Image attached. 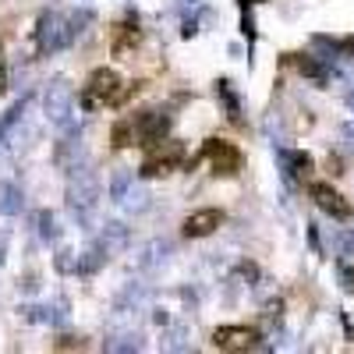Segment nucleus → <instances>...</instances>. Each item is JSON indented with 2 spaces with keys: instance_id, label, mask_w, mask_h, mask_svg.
Masks as SVG:
<instances>
[{
  "instance_id": "obj_1",
  "label": "nucleus",
  "mask_w": 354,
  "mask_h": 354,
  "mask_svg": "<svg viewBox=\"0 0 354 354\" xmlns=\"http://www.w3.org/2000/svg\"><path fill=\"white\" fill-rule=\"evenodd\" d=\"M82 21H88V15H64V11H50L39 21V50L43 53H57L71 46L82 36Z\"/></svg>"
},
{
  "instance_id": "obj_2",
  "label": "nucleus",
  "mask_w": 354,
  "mask_h": 354,
  "mask_svg": "<svg viewBox=\"0 0 354 354\" xmlns=\"http://www.w3.org/2000/svg\"><path fill=\"white\" fill-rule=\"evenodd\" d=\"M121 75H117L113 68H96L93 75H88V82L82 85V110L85 113H93V110H103V106H117V100H121Z\"/></svg>"
},
{
  "instance_id": "obj_3",
  "label": "nucleus",
  "mask_w": 354,
  "mask_h": 354,
  "mask_svg": "<svg viewBox=\"0 0 354 354\" xmlns=\"http://www.w3.org/2000/svg\"><path fill=\"white\" fill-rule=\"evenodd\" d=\"M46 113L50 121L64 135H78V110H75V93L68 82H53L46 93Z\"/></svg>"
},
{
  "instance_id": "obj_4",
  "label": "nucleus",
  "mask_w": 354,
  "mask_h": 354,
  "mask_svg": "<svg viewBox=\"0 0 354 354\" xmlns=\"http://www.w3.org/2000/svg\"><path fill=\"white\" fill-rule=\"evenodd\" d=\"M181 160H185V145L160 138V142L149 145V153H145L138 174L145 177V181H153V177H167V174H174L177 167H181Z\"/></svg>"
},
{
  "instance_id": "obj_5",
  "label": "nucleus",
  "mask_w": 354,
  "mask_h": 354,
  "mask_svg": "<svg viewBox=\"0 0 354 354\" xmlns=\"http://www.w3.org/2000/svg\"><path fill=\"white\" fill-rule=\"evenodd\" d=\"M198 160H209L213 170L223 174V177H234V174L241 170V149H238L234 142H227V138H205V142H202V153L188 160V170H192Z\"/></svg>"
},
{
  "instance_id": "obj_6",
  "label": "nucleus",
  "mask_w": 354,
  "mask_h": 354,
  "mask_svg": "<svg viewBox=\"0 0 354 354\" xmlns=\"http://www.w3.org/2000/svg\"><path fill=\"white\" fill-rule=\"evenodd\" d=\"M75 177H71V185H68V205H71V213L75 216H88L96 209V195H100V188H96V177L93 174H85V170H71Z\"/></svg>"
},
{
  "instance_id": "obj_7",
  "label": "nucleus",
  "mask_w": 354,
  "mask_h": 354,
  "mask_svg": "<svg viewBox=\"0 0 354 354\" xmlns=\"http://www.w3.org/2000/svg\"><path fill=\"white\" fill-rule=\"evenodd\" d=\"M308 195H312V202L319 205V209L330 213L333 220H351V216H354V205H351L333 185H326V181H315V185L308 188Z\"/></svg>"
},
{
  "instance_id": "obj_8",
  "label": "nucleus",
  "mask_w": 354,
  "mask_h": 354,
  "mask_svg": "<svg viewBox=\"0 0 354 354\" xmlns=\"http://www.w3.org/2000/svg\"><path fill=\"white\" fill-rule=\"evenodd\" d=\"M213 347L220 351H255L262 347V333L252 326H220L213 330Z\"/></svg>"
},
{
  "instance_id": "obj_9",
  "label": "nucleus",
  "mask_w": 354,
  "mask_h": 354,
  "mask_svg": "<svg viewBox=\"0 0 354 354\" xmlns=\"http://www.w3.org/2000/svg\"><path fill=\"white\" fill-rule=\"evenodd\" d=\"M131 117H135L138 145H153V142H160L170 131V117L160 113V110H142V113H131Z\"/></svg>"
},
{
  "instance_id": "obj_10",
  "label": "nucleus",
  "mask_w": 354,
  "mask_h": 354,
  "mask_svg": "<svg viewBox=\"0 0 354 354\" xmlns=\"http://www.w3.org/2000/svg\"><path fill=\"white\" fill-rule=\"evenodd\" d=\"M138 39H142V28H138L135 18L117 21L113 32H110V50H113V57H128V53L138 46Z\"/></svg>"
},
{
  "instance_id": "obj_11",
  "label": "nucleus",
  "mask_w": 354,
  "mask_h": 354,
  "mask_svg": "<svg viewBox=\"0 0 354 354\" xmlns=\"http://www.w3.org/2000/svg\"><path fill=\"white\" fill-rule=\"evenodd\" d=\"M223 223V213L220 209H198L185 220V238H209V234Z\"/></svg>"
},
{
  "instance_id": "obj_12",
  "label": "nucleus",
  "mask_w": 354,
  "mask_h": 354,
  "mask_svg": "<svg viewBox=\"0 0 354 354\" xmlns=\"http://www.w3.org/2000/svg\"><path fill=\"white\" fill-rule=\"evenodd\" d=\"M21 209H25L21 188L11 185V181H0V213H4V216H18Z\"/></svg>"
},
{
  "instance_id": "obj_13",
  "label": "nucleus",
  "mask_w": 354,
  "mask_h": 354,
  "mask_svg": "<svg viewBox=\"0 0 354 354\" xmlns=\"http://www.w3.org/2000/svg\"><path fill=\"white\" fill-rule=\"evenodd\" d=\"M110 142L113 149H128V145H138V135H135V117H121L110 131Z\"/></svg>"
},
{
  "instance_id": "obj_14",
  "label": "nucleus",
  "mask_w": 354,
  "mask_h": 354,
  "mask_svg": "<svg viewBox=\"0 0 354 354\" xmlns=\"http://www.w3.org/2000/svg\"><path fill=\"white\" fill-rule=\"evenodd\" d=\"M216 96H220V103H223V110H227V117L234 124L241 121V103H238V96H234V88H230V82L227 78H220L216 82Z\"/></svg>"
},
{
  "instance_id": "obj_15",
  "label": "nucleus",
  "mask_w": 354,
  "mask_h": 354,
  "mask_svg": "<svg viewBox=\"0 0 354 354\" xmlns=\"http://www.w3.org/2000/svg\"><path fill=\"white\" fill-rule=\"evenodd\" d=\"M280 160H283V167H287L290 181H301V177H308V170H312V160H308L305 153H280Z\"/></svg>"
},
{
  "instance_id": "obj_16",
  "label": "nucleus",
  "mask_w": 354,
  "mask_h": 354,
  "mask_svg": "<svg viewBox=\"0 0 354 354\" xmlns=\"http://www.w3.org/2000/svg\"><path fill=\"white\" fill-rule=\"evenodd\" d=\"M21 113H25V103H18V106H11L4 117H0V145H4V138H8V131L21 121Z\"/></svg>"
},
{
  "instance_id": "obj_17",
  "label": "nucleus",
  "mask_w": 354,
  "mask_h": 354,
  "mask_svg": "<svg viewBox=\"0 0 354 354\" xmlns=\"http://www.w3.org/2000/svg\"><path fill=\"white\" fill-rule=\"evenodd\" d=\"M103 245H106V252H117L124 245V227L121 223H110L106 230H103Z\"/></svg>"
},
{
  "instance_id": "obj_18",
  "label": "nucleus",
  "mask_w": 354,
  "mask_h": 354,
  "mask_svg": "<svg viewBox=\"0 0 354 354\" xmlns=\"http://www.w3.org/2000/svg\"><path fill=\"white\" fill-rule=\"evenodd\" d=\"M170 248L163 245V241H153V245H145L142 248V259H138V266H156L160 262V255H167Z\"/></svg>"
},
{
  "instance_id": "obj_19",
  "label": "nucleus",
  "mask_w": 354,
  "mask_h": 354,
  "mask_svg": "<svg viewBox=\"0 0 354 354\" xmlns=\"http://www.w3.org/2000/svg\"><path fill=\"white\" fill-rule=\"evenodd\" d=\"M128 192H131V174H117L113 181H110V195H113L117 202H124Z\"/></svg>"
},
{
  "instance_id": "obj_20",
  "label": "nucleus",
  "mask_w": 354,
  "mask_h": 354,
  "mask_svg": "<svg viewBox=\"0 0 354 354\" xmlns=\"http://www.w3.org/2000/svg\"><path fill=\"white\" fill-rule=\"evenodd\" d=\"M290 64L298 68L301 75H312V78H319V75H322V71H319V64H312L308 57H301V53H290Z\"/></svg>"
},
{
  "instance_id": "obj_21",
  "label": "nucleus",
  "mask_w": 354,
  "mask_h": 354,
  "mask_svg": "<svg viewBox=\"0 0 354 354\" xmlns=\"http://www.w3.org/2000/svg\"><path fill=\"white\" fill-rule=\"evenodd\" d=\"M36 227H39L43 238H53V234H57V230H53V216H50L46 209H43V213H36Z\"/></svg>"
},
{
  "instance_id": "obj_22",
  "label": "nucleus",
  "mask_w": 354,
  "mask_h": 354,
  "mask_svg": "<svg viewBox=\"0 0 354 354\" xmlns=\"http://www.w3.org/2000/svg\"><path fill=\"white\" fill-rule=\"evenodd\" d=\"M53 347H57V351H75V347L82 351V347H85V340H82V337H61Z\"/></svg>"
},
{
  "instance_id": "obj_23",
  "label": "nucleus",
  "mask_w": 354,
  "mask_h": 354,
  "mask_svg": "<svg viewBox=\"0 0 354 354\" xmlns=\"http://www.w3.org/2000/svg\"><path fill=\"white\" fill-rule=\"evenodd\" d=\"M8 93V68H4V53H0V96Z\"/></svg>"
},
{
  "instance_id": "obj_24",
  "label": "nucleus",
  "mask_w": 354,
  "mask_h": 354,
  "mask_svg": "<svg viewBox=\"0 0 354 354\" xmlns=\"http://www.w3.org/2000/svg\"><path fill=\"white\" fill-rule=\"evenodd\" d=\"M241 4H245V8H248V4H255V0H241Z\"/></svg>"
}]
</instances>
